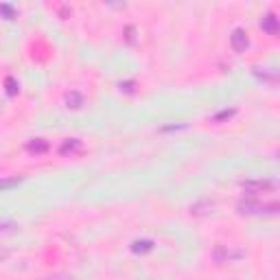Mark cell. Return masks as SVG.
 I'll list each match as a JSON object with an SVG mask.
<instances>
[{
  "mask_svg": "<svg viewBox=\"0 0 280 280\" xmlns=\"http://www.w3.org/2000/svg\"><path fill=\"white\" fill-rule=\"evenodd\" d=\"M239 213L241 215H276L278 213V203L269 201V203H260L256 199H243L239 201Z\"/></svg>",
  "mask_w": 280,
  "mask_h": 280,
  "instance_id": "6da1fadb",
  "label": "cell"
},
{
  "mask_svg": "<svg viewBox=\"0 0 280 280\" xmlns=\"http://www.w3.org/2000/svg\"><path fill=\"white\" fill-rule=\"evenodd\" d=\"M250 195H256V193H265V190H273L276 188V182L273 180H247V182H241Z\"/></svg>",
  "mask_w": 280,
  "mask_h": 280,
  "instance_id": "7a4b0ae2",
  "label": "cell"
},
{
  "mask_svg": "<svg viewBox=\"0 0 280 280\" xmlns=\"http://www.w3.org/2000/svg\"><path fill=\"white\" fill-rule=\"evenodd\" d=\"M230 44L237 53H243V50L250 46V37H247V31L245 29H234L232 35H230Z\"/></svg>",
  "mask_w": 280,
  "mask_h": 280,
  "instance_id": "3957f363",
  "label": "cell"
},
{
  "mask_svg": "<svg viewBox=\"0 0 280 280\" xmlns=\"http://www.w3.org/2000/svg\"><path fill=\"white\" fill-rule=\"evenodd\" d=\"M59 154L61 156H79V154H84V143H81L79 138L63 140V143L59 145Z\"/></svg>",
  "mask_w": 280,
  "mask_h": 280,
  "instance_id": "277c9868",
  "label": "cell"
},
{
  "mask_svg": "<svg viewBox=\"0 0 280 280\" xmlns=\"http://www.w3.org/2000/svg\"><path fill=\"white\" fill-rule=\"evenodd\" d=\"M215 208V201L213 199H199L195 201L193 206H190V215H195V217H203V215H210Z\"/></svg>",
  "mask_w": 280,
  "mask_h": 280,
  "instance_id": "5b68a950",
  "label": "cell"
},
{
  "mask_svg": "<svg viewBox=\"0 0 280 280\" xmlns=\"http://www.w3.org/2000/svg\"><path fill=\"white\" fill-rule=\"evenodd\" d=\"M260 29H263L267 35H273V37H276V35H278V18L273 16V14L265 16L263 20H260Z\"/></svg>",
  "mask_w": 280,
  "mask_h": 280,
  "instance_id": "8992f818",
  "label": "cell"
},
{
  "mask_svg": "<svg viewBox=\"0 0 280 280\" xmlns=\"http://www.w3.org/2000/svg\"><path fill=\"white\" fill-rule=\"evenodd\" d=\"M27 151L29 154H44V151H48V143L46 140H42V138H35V140H31V143L27 145Z\"/></svg>",
  "mask_w": 280,
  "mask_h": 280,
  "instance_id": "52a82bcc",
  "label": "cell"
},
{
  "mask_svg": "<svg viewBox=\"0 0 280 280\" xmlns=\"http://www.w3.org/2000/svg\"><path fill=\"white\" fill-rule=\"evenodd\" d=\"M151 250H154V241H149V239L133 241V243H131V252H136V254H147Z\"/></svg>",
  "mask_w": 280,
  "mask_h": 280,
  "instance_id": "ba28073f",
  "label": "cell"
},
{
  "mask_svg": "<svg viewBox=\"0 0 280 280\" xmlns=\"http://www.w3.org/2000/svg\"><path fill=\"white\" fill-rule=\"evenodd\" d=\"M66 105H68V107H73V110H79V107L84 105V94H79V92H70L68 97H66Z\"/></svg>",
  "mask_w": 280,
  "mask_h": 280,
  "instance_id": "9c48e42d",
  "label": "cell"
},
{
  "mask_svg": "<svg viewBox=\"0 0 280 280\" xmlns=\"http://www.w3.org/2000/svg\"><path fill=\"white\" fill-rule=\"evenodd\" d=\"M215 260H219V263H224V260H230L232 256H241V252H230V250H226V247H217V250H215Z\"/></svg>",
  "mask_w": 280,
  "mask_h": 280,
  "instance_id": "30bf717a",
  "label": "cell"
},
{
  "mask_svg": "<svg viewBox=\"0 0 280 280\" xmlns=\"http://www.w3.org/2000/svg\"><path fill=\"white\" fill-rule=\"evenodd\" d=\"M22 182V177H7V180H0V190H7V188H14Z\"/></svg>",
  "mask_w": 280,
  "mask_h": 280,
  "instance_id": "8fae6325",
  "label": "cell"
},
{
  "mask_svg": "<svg viewBox=\"0 0 280 280\" xmlns=\"http://www.w3.org/2000/svg\"><path fill=\"white\" fill-rule=\"evenodd\" d=\"M5 88H7V94H11V97H14V94H18V90H20V88H18V81L14 77L5 79Z\"/></svg>",
  "mask_w": 280,
  "mask_h": 280,
  "instance_id": "7c38bea8",
  "label": "cell"
},
{
  "mask_svg": "<svg viewBox=\"0 0 280 280\" xmlns=\"http://www.w3.org/2000/svg\"><path fill=\"white\" fill-rule=\"evenodd\" d=\"M14 230H16L14 221H0V234H7V232H14Z\"/></svg>",
  "mask_w": 280,
  "mask_h": 280,
  "instance_id": "4fadbf2b",
  "label": "cell"
},
{
  "mask_svg": "<svg viewBox=\"0 0 280 280\" xmlns=\"http://www.w3.org/2000/svg\"><path fill=\"white\" fill-rule=\"evenodd\" d=\"M0 14L7 16V20H14L16 11H14V7H9V5H0Z\"/></svg>",
  "mask_w": 280,
  "mask_h": 280,
  "instance_id": "5bb4252c",
  "label": "cell"
},
{
  "mask_svg": "<svg viewBox=\"0 0 280 280\" xmlns=\"http://www.w3.org/2000/svg\"><path fill=\"white\" fill-rule=\"evenodd\" d=\"M234 114V110H224V112H219L217 116H215V120H224V118H230Z\"/></svg>",
  "mask_w": 280,
  "mask_h": 280,
  "instance_id": "9a60e30c",
  "label": "cell"
},
{
  "mask_svg": "<svg viewBox=\"0 0 280 280\" xmlns=\"http://www.w3.org/2000/svg\"><path fill=\"white\" fill-rule=\"evenodd\" d=\"M9 256V250L5 245H0V263H5V258Z\"/></svg>",
  "mask_w": 280,
  "mask_h": 280,
  "instance_id": "2e32d148",
  "label": "cell"
}]
</instances>
